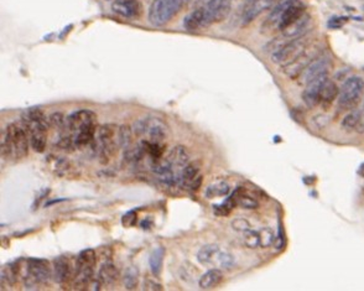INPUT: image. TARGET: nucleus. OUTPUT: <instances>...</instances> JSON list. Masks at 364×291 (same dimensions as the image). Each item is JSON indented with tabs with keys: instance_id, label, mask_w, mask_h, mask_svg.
I'll return each instance as SVG.
<instances>
[{
	"instance_id": "obj_1",
	"label": "nucleus",
	"mask_w": 364,
	"mask_h": 291,
	"mask_svg": "<svg viewBox=\"0 0 364 291\" xmlns=\"http://www.w3.org/2000/svg\"><path fill=\"white\" fill-rule=\"evenodd\" d=\"M68 131L72 134L74 147L84 148L93 144L97 133V115L88 109L76 110L67 118Z\"/></svg>"
},
{
	"instance_id": "obj_2",
	"label": "nucleus",
	"mask_w": 364,
	"mask_h": 291,
	"mask_svg": "<svg viewBox=\"0 0 364 291\" xmlns=\"http://www.w3.org/2000/svg\"><path fill=\"white\" fill-rule=\"evenodd\" d=\"M28 130L23 122L12 123L2 133V155L7 160H23L29 154Z\"/></svg>"
},
{
	"instance_id": "obj_3",
	"label": "nucleus",
	"mask_w": 364,
	"mask_h": 291,
	"mask_svg": "<svg viewBox=\"0 0 364 291\" xmlns=\"http://www.w3.org/2000/svg\"><path fill=\"white\" fill-rule=\"evenodd\" d=\"M23 124L28 130L31 149L36 153H44L47 144V133H49L50 125L49 118L42 113V110L31 108L24 114Z\"/></svg>"
},
{
	"instance_id": "obj_4",
	"label": "nucleus",
	"mask_w": 364,
	"mask_h": 291,
	"mask_svg": "<svg viewBox=\"0 0 364 291\" xmlns=\"http://www.w3.org/2000/svg\"><path fill=\"white\" fill-rule=\"evenodd\" d=\"M93 145L100 154L101 159H103L102 161L108 163L117 155L118 149L120 148L119 126L116 124H104L98 126Z\"/></svg>"
},
{
	"instance_id": "obj_5",
	"label": "nucleus",
	"mask_w": 364,
	"mask_h": 291,
	"mask_svg": "<svg viewBox=\"0 0 364 291\" xmlns=\"http://www.w3.org/2000/svg\"><path fill=\"white\" fill-rule=\"evenodd\" d=\"M97 254L93 249H84L79 253L74 268V287L78 290L87 289L92 281Z\"/></svg>"
},
{
	"instance_id": "obj_6",
	"label": "nucleus",
	"mask_w": 364,
	"mask_h": 291,
	"mask_svg": "<svg viewBox=\"0 0 364 291\" xmlns=\"http://www.w3.org/2000/svg\"><path fill=\"white\" fill-rule=\"evenodd\" d=\"M185 0H154L149 8V21L154 26L170 23L181 10Z\"/></svg>"
},
{
	"instance_id": "obj_7",
	"label": "nucleus",
	"mask_w": 364,
	"mask_h": 291,
	"mask_svg": "<svg viewBox=\"0 0 364 291\" xmlns=\"http://www.w3.org/2000/svg\"><path fill=\"white\" fill-rule=\"evenodd\" d=\"M364 92V81L360 77H350L344 82L338 93V107L343 110L357 108Z\"/></svg>"
},
{
	"instance_id": "obj_8",
	"label": "nucleus",
	"mask_w": 364,
	"mask_h": 291,
	"mask_svg": "<svg viewBox=\"0 0 364 291\" xmlns=\"http://www.w3.org/2000/svg\"><path fill=\"white\" fill-rule=\"evenodd\" d=\"M134 133L138 136H145L144 140L164 142L167 135V126L159 118H145L135 123Z\"/></svg>"
},
{
	"instance_id": "obj_9",
	"label": "nucleus",
	"mask_w": 364,
	"mask_h": 291,
	"mask_svg": "<svg viewBox=\"0 0 364 291\" xmlns=\"http://www.w3.org/2000/svg\"><path fill=\"white\" fill-rule=\"evenodd\" d=\"M307 46H309V40L305 36L291 39L290 41H285L282 46L272 52V62L285 66V64L295 60L299 55H301Z\"/></svg>"
},
{
	"instance_id": "obj_10",
	"label": "nucleus",
	"mask_w": 364,
	"mask_h": 291,
	"mask_svg": "<svg viewBox=\"0 0 364 291\" xmlns=\"http://www.w3.org/2000/svg\"><path fill=\"white\" fill-rule=\"evenodd\" d=\"M26 271H28V275L25 277V282L26 286L29 287H34L37 284H44V282L49 281L52 275L49 261L39 259V258H30L28 260Z\"/></svg>"
},
{
	"instance_id": "obj_11",
	"label": "nucleus",
	"mask_w": 364,
	"mask_h": 291,
	"mask_svg": "<svg viewBox=\"0 0 364 291\" xmlns=\"http://www.w3.org/2000/svg\"><path fill=\"white\" fill-rule=\"evenodd\" d=\"M330 68H331L330 57H327V56L325 55H320L317 58H315V60L304 69V72L298 77L299 83L300 85L307 86L309 83L314 82L315 80H317V78L327 76Z\"/></svg>"
},
{
	"instance_id": "obj_12",
	"label": "nucleus",
	"mask_w": 364,
	"mask_h": 291,
	"mask_svg": "<svg viewBox=\"0 0 364 291\" xmlns=\"http://www.w3.org/2000/svg\"><path fill=\"white\" fill-rule=\"evenodd\" d=\"M318 56L320 55H318L317 52V48L309 45L306 50H305L301 55H299L295 60L291 61L290 63L285 64V66H283L284 72H285V75L288 77L293 78V80H298V77L304 72V69L306 68L315 58H317Z\"/></svg>"
},
{
	"instance_id": "obj_13",
	"label": "nucleus",
	"mask_w": 364,
	"mask_h": 291,
	"mask_svg": "<svg viewBox=\"0 0 364 291\" xmlns=\"http://www.w3.org/2000/svg\"><path fill=\"white\" fill-rule=\"evenodd\" d=\"M232 0H208L205 9V26L221 23L231 12Z\"/></svg>"
},
{
	"instance_id": "obj_14",
	"label": "nucleus",
	"mask_w": 364,
	"mask_h": 291,
	"mask_svg": "<svg viewBox=\"0 0 364 291\" xmlns=\"http://www.w3.org/2000/svg\"><path fill=\"white\" fill-rule=\"evenodd\" d=\"M202 185V174L200 165L194 161L185 166L180 174V186L189 191H197Z\"/></svg>"
},
{
	"instance_id": "obj_15",
	"label": "nucleus",
	"mask_w": 364,
	"mask_h": 291,
	"mask_svg": "<svg viewBox=\"0 0 364 291\" xmlns=\"http://www.w3.org/2000/svg\"><path fill=\"white\" fill-rule=\"evenodd\" d=\"M112 9L123 18L136 19L143 13V5L139 0H114Z\"/></svg>"
},
{
	"instance_id": "obj_16",
	"label": "nucleus",
	"mask_w": 364,
	"mask_h": 291,
	"mask_svg": "<svg viewBox=\"0 0 364 291\" xmlns=\"http://www.w3.org/2000/svg\"><path fill=\"white\" fill-rule=\"evenodd\" d=\"M73 275L74 273L72 271L71 264H69V261L67 260L65 257L56 258V259L53 260L52 276L57 284L65 286V285H67L69 281H71Z\"/></svg>"
},
{
	"instance_id": "obj_17",
	"label": "nucleus",
	"mask_w": 364,
	"mask_h": 291,
	"mask_svg": "<svg viewBox=\"0 0 364 291\" xmlns=\"http://www.w3.org/2000/svg\"><path fill=\"white\" fill-rule=\"evenodd\" d=\"M305 14V7L296 0L295 3L290 5V7L286 8L283 12V14L280 15L279 20H278V28L279 30L284 31L286 28H289L290 25H293L295 21H298L302 15Z\"/></svg>"
},
{
	"instance_id": "obj_18",
	"label": "nucleus",
	"mask_w": 364,
	"mask_h": 291,
	"mask_svg": "<svg viewBox=\"0 0 364 291\" xmlns=\"http://www.w3.org/2000/svg\"><path fill=\"white\" fill-rule=\"evenodd\" d=\"M166 160L170 163L171 168L175 170L176 174L180 176L185 166L190 164V154L186 148L182 147V145H177V147L171 149V152L166 156Z\"/></svg>"
},
{
	"instance_id": "obj_19",
	"label": "nucleus",
	"mask_w": 364,
	"mask_h": 291,
	"mask_svg": "<svg viewBox=\"0 0 364 291\" xmlns=\"http://www.w3.org/2000/svg\"><path fill=\"white\" fill-rule=\"evenodd\" d=\"M326 80H327V76L317 78L314 82L309 83L306 86L305 91L302 92V99H304L305 104L307 107L314 108L320 104V91Z\"/></svg>"
},
{
	"instance_id": "obj_20",
	"label": "nucleus",
	"mask_w": 364,
	"mask_h": 291,
	"mask_svg": "<svg viewBox=\"0 0 364 291\" xmlns=\"http://www.w3.org/2000/svg\"><path fill=\"white\" fill-rule=\"evenodd\" d=\"M338 93H339V90H338V87H337L336 83H334L333 81L328 80L327 78V80L323 82L322 87H321L320 104L325 108V109H327V108H330L332 104H333V102L336 101Z\"/></svg>"
},
{
	"instance_id": "obj_21",
	"label": "nucleus",
	"mask_w": 364,
	"mask_h": 291,
	"mask_svg": "<svg viewBox=\"0 0 364 291\" xmlns=\"http://www.w3.org/2000/svg\"><path fill=\"white\" fill-rule=\"evenodd\" d=\"M221 249L216 244H207L202 247L197 253V260L205 266H213L218 264V257Z\"/></svg>"
},
{
	"instance_id": "obj_22",
	"label": "nucleus",
	"mask_w": 364,
	"mask_h": 291,
	"mask_svg": "<svg viewBox=\"0 0 364 291\" xmlns=\"http://www.w3.org/2000/svg\"><path fill=\"white\" fill-rule=\"evenodd\" d=\"M310 25H311V18L307 14H304L298 21H295L293 25H290L283 31L284 36H285L286 39H296V37L305 36Z\"/></svg>"
},
{
	"instance_id": "obj_23",
	"label": "nucleus",
	"mask_w": 364,
	"mask_h": 291,
	"mask_svg": "<svg viewBox=\"0 0 364 291\" xmlns=\"http://www.w3.org/2000/svg\"><path fill=\"white\" fill-rule=\"evenodd\" d=\"M223 273L221 269H211L200 277L199 285L202 290H212L223 281Z\"/></svg>"
},
{
	"instance_id": "obj_24",
	"label": "nucleus",
	"mask_w": 364,
	"mask_h": 291,
	"mask_svg": "<svg viewBox=\"0 0 364 291\" xmlns=\"http://www.w3.org/2000/svg\"><path fill=\"white\" fill-rule=\"evenodd\" d=\"M184 26L185 29L189 31H195L197 30V29H200L201 26H205V9H203V8H199V9L190 13V14L185 18Z\"/></svg>"
},
{
	"instance_id": "obj_25",
	"label": "nucleus",
	"mask_w": 364,
	"mask_h": 291,
	"mask_svg": "<svg viewBox=\"0 0 364 291\" xmlns=\"http://www.w3.org/2000/svg\"><path fill=\"white\" fill-rule=\"evenodd\" d=\"M119 273L118 269L112 263H104L98 271V280L102 285H113L118 280Z\"/></svg>"
},
{
	"instance_id": "obj_26",
	"label": "nucleus",
	"mask_w": 364,
	"mask_h": 291,
	"mask_svg": "<svg viewBox=\"0 0 364 291\" xmlns=\"http://www.w3.org/2000/svg\"><path fill=\"white\" fill-rule=\"evenodd\" d=\"M164 258H165V249L162 247L155 248L152 253L150 254L149 258V265L150 270L154 274L155 276H159L161 274L162 265H164Z\"/></svg>"
},
{
	"instance_id": "obj_27",
	"label": "nucleus",
	"mask_w": 364,
	"mask_h": 291,
	"mask_svg": "<svg viewBox=\"0 0 364 291\" xmlns=\"http://www.w3.org/2000/svg\"><path fill=\"white\" fill-rule=\"evenodd\" d=\"M232 196L234 197L235 204L242 207V208L255 209L258 207V201L254 197H251L250 195H248L243 188H238L237 191H234Z\"/></svg>"
},
{
	"instance_id": "obj_28",
	"label": "nucleus",
	"mask_w": 364,
	"mask_h": 291,
	"mask_svg": "<svg viewBox=\"0 0 364 291\" xmlns=\"http://www.w3.org/2000/svg\"><path fill=\"white\" fill-rule=\"evenodd\" d=\"M259 3H260V0H245L244 9H243V18H242L243 26L250 24L251 21L259 15V10H258Z\"/></svg>"
},
{
	"instance_id": "obj_29",
	"label": "nucleus",
	"mask_w": 364,
	"mask_h": 291,
	"mask_svg": "<svg viewBox=\"0 0 364 291\" xmlns=\"http://www.w3.org/2000/svg\"><path fill=\"white\" fill-rule=\"evenodd\" d=\"M229 191H231V187H229V185L227 184V182L219 181V182H215V184L208 186L207 190H206V192H205V196H206V198H210V199H213L217 197H224V196L228 195Z\"/></svg>"
},
{
	"instance_id": "obj_30",
	"label": "nucleus",
	"mask_w": 364,
	"mask_h": 291,
	"mask_svg": "<svg viewBox=\"0 0 364 291\" xmlns=\"http://www.w3.org/2000/svg\"><path fill=\"white\" fill-rule=\"evenodd\" d=\"M123 280H124V286L127 290H134L138 286V280H139V273L134 266H129V268L125 269L124 276H123Z\"/></svg>"
},
{
	"instance_id": "obj_31",
	"label": "nucleus",
	"mask_w": 364,
	"mask_h": 291,
	"mask_svg": "<svg viewBox=\"0 0 364 291\" xmlns=\"http://www.w3.org/2000/svg\"><path fill=\"white\" fill-rule=\"evenodd\" d=\"M360 114H362V112L360 110H358L357 108L353 110H350L349 113L346 115V117L343 118V120H342L341 125L342 128L344 129V130H350V129H355V126H357L358 122H359V118H360Z\"/></svg>"
},
{
	"instance_id": "obj_32",
	"label": "nucleus",
	"mask_w": 364,
	"mask_h": 291,
	"mask_svg": "<svg viewBox=\"0 0 364 291\" xmlns=\"http://www.w3.org/2000/svg\"><path fill=\"white\" fill-rule=\"evenodd\" d=\"M119 142H120V148H123V149H128V148L132 147L133 130L130 126L128 125L119 126Z\"/></svg>"
},
{
	"instance_id": "obj_33",
	"label": "nucleus",
	"mask_w": 364,
	"mask_h": 291,
	"mask_svg": "<svg viewBox=\"0 0 364 291\" xmlns=\"http://www.w3.org/2000/svg\"><path fill=\"white\" fill-rule=\"evenodd\" d=\"M296 0H280L279 3H278L277 5H275L274 10H272L271 13H270L269 15V23H272V24H278V20H279L280 15L283 14L284 10L286 9L288 7H290L293 3H295Z\"/></svg>"
},
{
	"instance_id": "obj_34",
	"label": "nucleus",
	"mask_w": 364,
	"mask_h": 291,
	"mask_svg": "<svg viewBox=\"0 0 364 291\" xmlns=\"http://www.w3.org/2000/svg\"><path fill=\"white\" fill-rule=\"evenodd\" d=\"M259 238H260V247L267 248L275 242V233L271 228L264 227L258 231Z\"/></svg>"
},
{
	"instance_id": "obj_35",
	"label": "nucleus",
	"mask_w": 364,
	"mask_h": 291,
	"mask_svg": "<svg viewBox=\"0 0 364 291\" xmlns=\"http://www.w3.org/2000/svg\"><path fill=\"white\" fill-rule=\"evenodd\" d=\"M243 239H244V244L248 248H250V249H255L256 247H260V238H259L258 231H253L250 228V230L244 232V238Z\"/></svg>"
},
{
	"instance_id": "obj_36",
	"label": "nucleus",
	"mask_w": 364,
	"mask_h": 291,
	"mask_svg": "<svg viewBox=\"0 0 364 291\" xmlns=\"http://www.w3.org/2000/svg\"><path fill=\"white\" fill-rule=\"evenodd\" d=\"M235 206H237V204H235L234 197L231 196V197L227 198L223 203L215 206V213L217 215H227L229 214V212H231Z\"/></svg>"
},
{
	"instance_id": "obj_37",
	"label": "nucleus",
	"mask_w": 364,
	"mask_h": 291,
	"mask_svg": "<svg viewBox=\"0 0 364 291\" xmlns=\"http://www.w3.org/2000/svg\"><path fill=\"white\" fill-rule=\"evenodd\" d=\"M217 265L219 268H223V269H231L233 265H234V258L231 253L228 252H222L221 250V254L218 257V264Z\"/></svg>"
},
{
	"instance_id": "obj_38",
	"label": "nucleus",
	"mask_w": 364,
	"mask_h": 291,
	"mask_svg": "<svg viewBox=\"0 0 364 291\" xmlns=\"http://www.w3.org/2000/svg\"><path fill=\"white\" fill-rule=\"evenodd\" d=\"M232 227L234 231L243 232V233H244V232L250 230L251 226L245 218H235V220L232 222Z\"/></svg>"
},
{
	"instance_id": "obj_39",
	"label": "nucleus",
	"mask_w": 364,
	"mask_h": 291,
	"mask_svg": "<svg viewBox=\"0 0 364 291\" xmlns=\"http://www.w3.org/2000/svg\"><path fill=\"white\" fill-rule=\"evenodd\" d=\"M136 222H138V214H136L135 211L128 212V213H125L122 218V225L127 228L134 227V226L136 225Z\"/></svg>"
},
{
	"instance_id": "obj_40",
	"label": "nucleus",
	"mask_w": 364,
	"mask_h": 291,
	"mask_svg": "<svg viewBox=\"0 0 364 291\" xmlns=\"http://www.w3.org/2000/svg\"><path fill=\"white\" fill-rule=\"evenodd\" d=\"M348 21L347 18H333L328 21V28L332 29V30H336V29L342 28Z\"/></svg>"
},
{
	"instance_id": "obj_41",
	"label": "nucleus",
	"mask_w": 364,
	"mask_h": 291,
	"mask_svg": "<svg viewBox=\"0 0 364 291\" xmlns=\"http://www.w3.org/2000/svg\"><path fill=\"white\" fill-rule=\"evenodd\" d=\"M143 290H152V291L162 290V285L159 284V282L154 281V280L151 279H145L143 284Z\"/></svg>"
},
{
	"instance_id": "obj_42",
	"label": "nucleus",
	"mask_w": 364,
	"mask_h": 291,
	"mask_svg": "<svg viewBox=\"0 0 364 291\" xmlns=\"http://www.w3.org/2000/svg\"><path fill=\"white\" fill-rule=\"evenodd\" d=\"M279 2L280 0H260V3H259V5H258L259 14H260L261 12H264V10H267V9H270V8L275 7V5H277Z\"/></svg>"
},
{
	"instance_id": "obj_43",
	"label": "nucleus",
	"mask_w": 364,
	"mask_h": 291,
	"mask_svg": "<svg viewBox=\"0 0 364 291\" xmlns=\"http://www.w3.org/2000/svg\"><path fill=\"white\" fill-rule=\"evenodd\" d=\"M355 130L358 131V133L360 134H364V110L363 113L360 114V118H359V122H358L357 126H355Z\"/></svg>"
},
{
	"instance_id": "obj_44",
	"label": "nucleus",
	"mask_w": 364,
	"mask_h": 291,
	"mask_svg": "<svg viewBox=\"0 0 364 291\" xmlns=\"http://www.w3.org/2000/svg\"><path fill=\"white\" fill-rule=\"evenodd\" d=\"M152 225H154V222H152L151 218H146V220H144L143 222L140 223L141 228H144V230H150V228L152 227Z\"/></svg>"
},
{
	"instance_id": "obj_45",
	"label": "nucleus",
	"mask_w": 364,
	"mask_h": 291,
	"mask_svg": "<svg viewBox=\"0 0 364 291\" xmlns=\"http://www.w3.org/2000/svg\"><path fill=\"white\" fill-rule=\"evenodd\" d=\"M358 174H359L362 177H364V164L359 168V171H358Z\"/></svg>"
}]
</instances>
